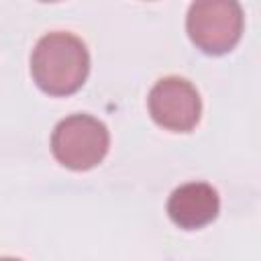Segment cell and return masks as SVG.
<instances>
[{
  "label": "cell",
  "mask_w": 261,
  "mask_h": 261,
  "mask_svg": "<svg viewBox=\"0 0 261 261\" xmlns=\"http://www.w3.org/2000/svg\"><path fill=\"white\" fill-rule=\"evenodd\" d=\"M90 73V53L71 33H49L39 39L31 55V75L49 96L75 94Z\"/></svg>",
  "instance_id": "cell-1"
},
{
  "label": "cell",
  "mask_w": 261,
  "mask_h": 261,
  "mask_svg": "<svg viewBox=\"0 0 261 261\" xmlns=\"http://www.w3.org/2000/svg\"><path fill=\"white\" fill-rule=\"evenodd\" d=\"M147 104L151 118L171 133H190L200 122V94L184 77L167 75L159 80L151 88Z\"/></svg>",
  "instance_id": "cell-4"
},
{
  "label": "cell",
  "mask_w": 261,
  "mask_h": 261,
  "mask_svg": "<svg viewBox=\"0 0 261 261\" xmlns=\"http://www.w3.org/2000/svg\"><path fill=\"white\" fill-rule=\"evenodd\" d=\"M243 8L239 0H194L186 29L190 41L206 55H224L243 35Z\"/></svg>",
  "instance_id": "cell-2"
},
{
  "label": "cell",
  "mask_w": 261,
  "mask_h": 261,
  "mask_svg": "<svg viewBox=\"0 0 261 261\" xmlns=\"http://www.w3.org/2000/svg\"><path fill=\"white\" fill-rule=\"evenodd\" d=\"M41 2H57V0H41Z\"/></svg>",
  "instance_id": "cell-6"
},
{
  "label": "cell",
  "mask_w": 261,
  "mask_h": 261,
  "mask_svg": "<svg viewBox=\"0 0 261 261\" xmlns=\"http://www.w3.org/2000/svg\"><path fill=\"white\" fill-rule=\"evenodd\" d=\"M220 210L218 192L206 181H188L175 188L167 200L171 222L184 230H198L210 224Z\"/></svg>",
  "instance_id": "cell-5"
},
{
  "label": "cell",
  "mask_w": 261,
  "mask_h": 261,
  "mask_svg": "<svg viewBox=\"0 0 261 261\" xmlns=\"http://www.w3.org/2000/svg\"><path fill=\"white\" fill-rule=\"evenodd\" d=\"M110 147V135L102 120L90 114L63 118L51 135L53 157L67 169L88 171L102 163Z\"/></svg>",
  "instance_id": "cell-3"
}]
</instances>
